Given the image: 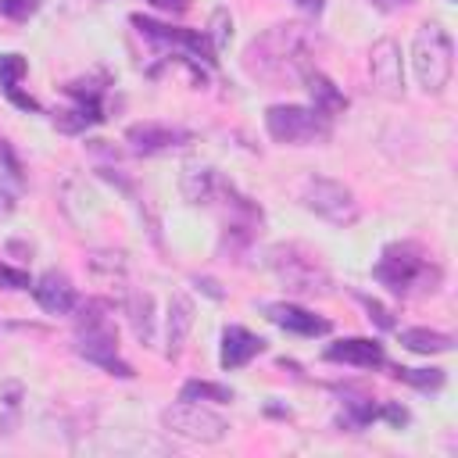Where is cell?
Masks as SVG:
<instances>
[{"instance_id":"33","label":"cell","mask_w":458,"mask_h":458,"mask_svg":"<svg viewBox=\"0 0 458 458\" xmlns=\"http://www.w3.org/2000/svg\"><path fill=\"white\" fill-rule=\"evenodd\" d=\"M301 11H308V14H322V7H326V0H293Z\"/></svg>"},{"instance_id":"22","label":"cell","mask_w":458,"mask_h":458,"mask_svg":"<svg viewBox=\"0 0 458 458\" xmlns=\"http://www.w3.org/2000/svg\"><path fill=\"white\" fill-rule=\"evenodd\" d=\"M150 308H154V301H150V293H132L129 297V322H132V333H136V340L140 344H154V318H150Z\"/></svg>"},{"instance_id":"11","label":"cell","mask_w":458,"mask_h":458,"mask_svg":"<svg viewBox=\"0 0 458 458\" xmlns=\"http://www.w3.org/2000/svg\"><path fill=\"white\" fill-rule=\"evenodd\" d=\"M369 75H372V86L379 97L386 100H401L404 97V72H401V47L397 39L383 36L372 43L369 50Z\"/></svg>"},{"instance_id":"8","label":"cell","mask_w":458,"mask_h":458,"mask_svg":"<svg viewBox=\"0 0 458 458\" xmlns=\"http://www.w3.org/2000/svg\"><path fill=\"white\" fill-rule=\"evenodd\" d=\"M161 426L182 440H193V444H218L229 433V422L218 411H211L197 401H186V397H179L172 408L161 411Z\"/></svg>"},{"instance_id":"3","label":"cell","mask_w":458,"mask_h":458,"mask_svg":"<svg viewBox=\"0 0 458 458\" xmlns=\"http://www.w3.org/2000/svg\"><path fill=\"white\" fill-rule=\"evenodd\" d=\"M75 351L79 358L100 365L104 372L118 376V379H132V365L118 358V333L111 326V304L107 301H82L75 304Z\"/></svg>"},{"instance_id":"9","label":"cell","mask_w":458,"mask_h":458,"mask_svg":"<svg viewBox=\"0 0 458 458\" xmlns=\"http://www.w3.org/2000/svg\"><path fill=\"white\" fill-rule=\"evenodd\" d=\"M129 21H132V29H136L143 39H150L154 47H161V50H182V57H190V61L215 64V54H218V50L211 47L208 32L165 25V21H154V18H147V14H132Z\"/></svg>"},{"instance_id":"15","label":"cell","mask_w":458,"mask_h":458,"mask_svg":"<svg viewBox=\"0 0 458 458\" xmlns=\"http://www.w3.org/2000/svg\"><path fill=\"white\" fill-rule=\"evenodd\" d=\"M326 361H344L354 369H383L386 354H383V344L372 336H347L326 347Z\"/></svg>"},{"instance_id":"2","label":"cell","mask_w":458,"mask_h":458,"mask_svg":"<svg viewBox=\"0 0 458 458\" xmlns=\"http://www.w3.org/2000/svg\"><path fill=\"white\" fill-rule=\"evenodd\" d=\"M372 279L383 283L394 297H426L440 290L444 268L415 240H397L383 247L379 261L372 265Z\"/></svg>"},{"instance_id":"19","label":"cell","mask_w":458,"mask_h":458,"mask_svg":"<svg viewBox=\"0 0 458 458\" xmlns=\"http://www.w3.org/2000/svg\"><path fill=\"white\" fill-rule=\"evenodd\" d=\"M21 182H25V175H21V161L14 157L11 143L0 140V215H11V211H14Z\"/></svg>"},{"instance_id":"32","label":"cell","mask_w":458,"mask_h":458,"mask_svg":"<svg viewBox=\"0 0 458 458\" xmlns=\"http://www.w3.org/2000/svg\"><path fill=\"white\" fill-rule=\"evenodd\" d=\"M369 4H372V7H379V11H386V14H390V11H401V7H411V4H415V0H369Z\"/></svg>"},{"instance_id":"17","label":"cell","mask_w":458,"mask_h":458,"mask_svg":"<svg viewBox=\"0 0 458 458\" xmlns=\"http://www.w3.org/2000/svg\"><path fill=\"white\" fill-rule=\"evenodd\" d=\"M190 329H193V301H190V293H172L168 318H165V344H168L165 354L172 361L182 354V344H186Z\"/></svg>"},{"instance_id":"28","label":"cell","mask_w":458,"mask_h":458,"mask_svg":"<svg viewBox=\"0 0 458 458\" xmlns=\"http://www.w3.org/2000/svg\"><path fill=\"white\" fill-rule=\"evenodd\" d=\"M39 11V0H0V14L11 21H29Z\"/></svg>"},{"instance_id":"5","label":"cell","mask_w":458,"mask_h":458,"mask_svg":"<svg viewBox=\"0 0 458 458\" xmlns=\"http://www.w3.org/2000/svg\"><path fill=\"white\" fill-rule=\"evenodd\" d=\"M411 68L426 93H444V86L454 75V43L444 25L437 21L419 25L415 43H411Z\"/></svg>"},{"instance_id":"24","label":"cell","mask_w":458,"mask_h":458,"mask_svg":"<svg viewBox=\"0 0 458 458\" xmlns=\"http://www.w3.org/2000/svg\"><path fill=\"white\" fill-rule=\"evenodd\" d=\"M179 397H186V401H215V404H225V401H233V390L222 386V383H211V379H186L182 390H179Z\"/></svg>"},{"instance_id":"23","label":"cell","mask_w":458,"mask_h":458,"mask_svg":"<svg viewBox=\"0 0 458 458\" xmlns=\"http://www.w3.org/2000/svg\"><path fill=\"white\" fill-rule=\"evenodd\" d=\"M89 272H93V279H100V283H122L125 279V254H114V250H97L93 258H89Z\"/></svg>"},{"instance_id":"4","label":"cell","mask_w":458,"mask_h":458,"mask_svg":"<svg viewBox=\"0 0 458 458\" xmlns=\"http://www.w3.org/2000/svg\"><path fill=\"white\" fill-rule=\"evenodd\" d=\"M265 265L272 268V276L290 293H301V297H322L333 286V276L318 261V254L308 250L304 243H293V240L290 243H272L265 250Z\"/></svg>"},{"instance_id":"27","label":"cell","mask_w":458,"mask_h":458,"mask_svg":"<svg viewBox=\"0 0 458 458\" xmlns=\"http://www.w3.org/2000/svg\"><path fill=\"white\" fill-rule=\"evenodd\" d=\"M229 36H233V18H229V11H225V7H218V11L211 14L208 39H211V47H215V50H222V47L229 43Z\"/></svg>"},{"instance_id":"29","label":"cell","mask_w":458,"mask_h":458,"mask_svg":"<svg viewBox=\"0 0 458 458\" xmlns=\"http://www.w3.org/2000/svg\"><path fill=\"white\" fill-rule=\"evenodd\" d=\"M358 301L365 304L369 318H376V326H379V329H394V318H390V311H386L379 301H372V297H358Z\"/></svg>"},{"instance_id":"13","label":"cell","mask_w":458,"mask_h":458,"mask_svg":"<svg viewBox=\"0 0 458 458\" xmlns=\"http://www.w3.org/2000/svg\"><path fill=\"white\" fill-rule=\"evenodd\" d=\"M32 297H36V304H39L47 315H68V311H75V304H79L72 279H68L64 272H57V268L43 272V276L32 283Z\"/></svg>"},{"instance_id":"10","label":"cell","mask_w":458,"mask_h":458,"mask_svg":"<svg viewBox=\"0 0 458 458\" xmlns=\"http://www.w3.org/2000/svg\"><path fill=\"white\" fill-rule=\"evenodd\" d=\"M104 89H107V75L100 72L97 79H75V82H64V93L75 100L68 111H57L54 114V125L61 132H82L89 125H100L104 122Z\"/></svg>"},{"instance_id":"7","label":"cell","mask_w":458,"mask_h":458,"mask_svg":"<svg viewBox=\"0 0 458 458\" xmlns=\"http://www.w3.org/2000/svg\"><path fill=\"white\" fill-rule=\"evenodd\" d=\"M301 200L308 211H315L318 218H326L329 225H354L361 218V208L351 193V186H344L340 179H326V175H311L301 190Z\"/></svg>"},{"instance_id":"18","label":"cell","mask_w":458,"mask_h":458,"mask_svg":"<svg viewBox=\"0 0 458 458\" xmlns=\"http://www.w3.org/2000/svg\"><path fill=\"white\" fill-rule=\"evenodd\" d=\"M301 79H304V86H308V93H311V107H315L318 114H326L329 122L347 107V97H344V93L333 86V79H329V75H322L318 68H311V64H308V68L301 72Z\"/></svg>"},{"instance_id":"1","label":"cell","mask_w":458,"mask_h":458,"mask_svg":"<svg viewBox=\"0 0 458 458\" xmlns=\"http://www.w3.org/2000/svg\"><path fill=\"white\" fill-rule=\"evenodd\" d=\"M308 54H311L308 29L297 21H283V25H272L247 43L243 68L250 79L286 82V79H301V72L308 68Z\"/></svg>"},{"instance_id":"14","label":"cell","mask_w":458,"mask_h":458,"mask_svg":"<svg viewBox=\"0 0 458 458\" xmlns=\"http://www.w3.org/2000/svg\"><path fill=\"white\" fill-rule=\"evenodd\" d=\"M265 315H268V322H276L279 329H286V333H293V336H326V333L333 329L329 318L311 315L308 308H297V304H286V301L265 304Z\"/></svg>"},{"instance_id":"12","label":"cell","mask_w":458,"mask_h":458,"mask_svg":"<svg viewBox=\"0 0 458 458\" xmlns=\"http://www.w3.org/2000/svg\"><path fill=\"white\" fill-rule=\"evenodd\" d=\"M190 140H193L190 129L165 125V122H132V125L125 129V143H129L136 154H165V150L186 147Z\"/></svg>"},{"instance_id":"30","label":"cell","mask_w":458,"mask_h":458,"mask_svg":"<svg viewBox=\"0 0 458 458\" xmlns=\"http://www.w3.org/2000/svg\"><path fill=\"white\" fill-rule=\"evenodd\" d=\"M0 283H4L7 290H29V286H32L25 272H18V268H7V265H0Z\"/></svg>"},{"instance_id":"16","label":"cell","mask_w":458,"mask_h":458,"mask_svg":"<svg viewBox=\"0 0 458 458\" xmlns=\"http://www.w3.org/2000/svg\"><path fill=\"white\" fill-rule=\"evenodd\" d=\"M265 351V340L258 336V333H250V329H243V326H225L222 329V354H218V361H222V369L225 372H236V369H243L250 358H258Z\"/></svg>"},{"instance_id":"20","label":"cell","mask_w":458,"mask_h":458,"mask_svg":"<svg viewBox=\"0 0 458 458\" xmlns=\"http://www.w3.org/2000/svg\"><path fill=\"white\" fill-rule=\"evenodd\" d=\"M401 347H408L411 354H447L454 347V336L451 333H440V329H401Z\"/></svg>"},{"instance_id":"26","label":"cell","mask_w":458,"mask_h":458,"mask_svg":"<svg viewBox=\"0 0 458 458\" xmlns=\"http://www.w3.org/2000/svg\"><path fill=\"white\" fill-rule=\"evenodd\" d=\"M25 72H29V61L21 54H0V89L4 93L18 89V82H21Z\"/></svg>"},{"instance_id":"34","label":"cell","mask_w":458,"mask_h":458,"mask_svg":"<svg viewBox=\"0 0 458 458\" xmlns=\"http://www.w3.org/2000/svg\"><path fill=\"white\" fill-rule=\"evenodd\" d=\"M197 283H200V286H204V290H208V293H211V297H222V290H218V286H215V283H211V279H197Z\"/></svg>"},{"instance_id":"21","label":"cell","mask_w":458,"mask_h":458,"mask_svg":"<svg viewBox=\"0 0 458 458\" xmlns=\"http://www.w3.org/2000/svg\"><path fill=\"white\" fill-rule=\"evenodd\" d=\"M215 179H218L215 168H208V165H190V168L182 172V193H186V200H190V204H208V197H211V190H215Z\"/></svg>"},{"instance_id":"25","label":"cell","mask_w":458,"mask_h":458,"mask_svg":"<svg viewBox=\"0 0 458 458\" xmlns=\"http://www.w3.org/2000/svg\"><path fill=\"white\" fill-rule=\"evenodd\" d=\"M394 379L415 386V390H440L444 386V369H404V365H394Z\"/></svg>"},{"instance_id":"31","label":"cell","mask_w":458,"mask_h":458,"mask_svg":"<svg viewBox=\"0 0 458 458\" xmlns=\"http://www.w3.org/2000/svg\"><path fill=\"white\" fill-rule=\"evenodd\" d=\"M147 4H154L157 11H168V14H182L190 7V0H147Z\"/></svg>"},{"instance_id":"6","label":"cell","mask_w":458,"mask_h":458,"mask_svg":"<svg viewBox=\"0 0 458 458\" xmlns=\"http://www.w3.org/2000/svg\"><path fill=\"white\" fill-rule=\"evenodd\" d=\"M265 129H268V136L276 143L301 147V143H322V140H329L333 122L326 114H318L315 107H304V104H272L265 111Z\"/></svg>"}]
</instances>
